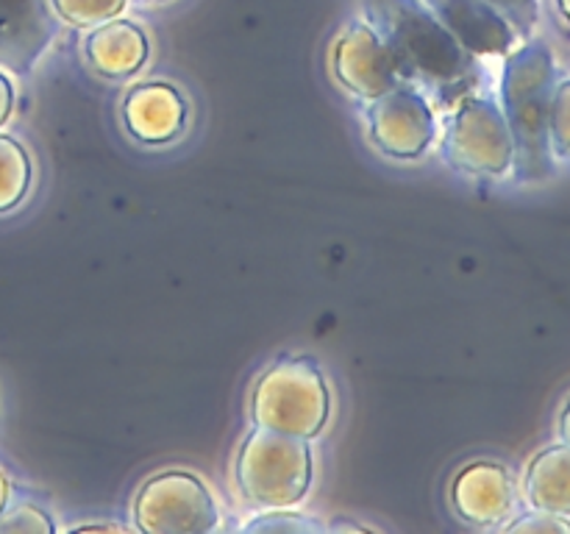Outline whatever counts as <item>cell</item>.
Here are the masks:
<instances>
[{
  "instance_id": "1",
  "label": "cell",
  "mask_w": 570,
  "mask_h": 534,
  "mask_svg": "<svg viewBox=\"0 0 570 534\" xmlns=\"http://www.w3.org/2000/svg\"><path fill=\"white\" fill-rule=\"evenodd\" d=\"M367 22L387 42L406 83L468 92L476 78V56L468 53L454 33L423 0H362Z\"/></svg>"
},
{
  "instance_id": "2",
  "label": "cell",
  "mask_w": 570,
  "mask_h": 534,
  "mask_svg": "<svg viewBox=\"0 0 570 534\" xmlns=\"http://www.w3.org/2000/svg\"><path fill=\"white\" fill-rule=\"evenodd\" d=\"M560 81L554 50L546 42H523L512 48L501 70V109L515 139L518 181H546L554 176L549 145V115L554 87Z\"/></svg>"
},
{
  "instance_id": "3",
  "label": "cell",
  "mask_w": 570,
  "mask_h": 534,
  "mask_svg": "<svg viewBox=\"0 0 570 534\" xmlns=\"http://www.w3.org/2000/svg\"><path fill=\"white\" fill-rule=\"evenodd\" d=\"M332 417V393L312 356H278L250 393V421L271 432L312 439Z\"/></svg>"
},
{
  "instance_id": "4",
  "label": "cell",
  "mask_w": 570,
  "mask_h": 534,
  "mask_svg": "<svg viewBox=\"0 0 570 534\" xmlns=\"http://www.w3.org/2000/svg\"><path fill=\"white\" fill-rule=\"evenodd\" d=\"M234 476L243 498L256 510L298 506L315 478L309 439L254 426L239 445Z\"/></svg>"
},
{
  "instance_id": "5",
  "label": "cell",
  "mask_w": 570,
  "mask_h": 534,
  "mask_svg": "<svg viewBox=\"0 0 570 534\" xmlns=\"http://www.w3.org/2000/svg\"><path fill=\"white\" fill-rule=\"evenodd\" d=\"M443 159L462 176L507 178L515 172V139L499 100L462 92L443 128Z\"/></svg>"
},
{
  "instance_id": "6",
  "label": "cell",
  "mask_w": 570,
  "mask_h": 534,
  "mask_svg": "<svg viewBox=\"0 0 570 534\" xmlns=\"http://www.w3.org/2000/svg\"><path fill=\"white\" fill-rule=\"evenodd\" d=\"M134 526L145 534H206L220 523V510L200 476L161 471L137 490L131 504Z\"/></svg>"
},
{
  "instance_id": "7",
  "label": "cell",
  "mask_w": 570,
  "mask_h": 534,
  "mask_svg": "<svg viewBox=\"0 0 570 534\" xmlns=\"http://www.w3.org/2000/svg\"><path fill=\"white\" fill-rule=\"evenodd\" d=\"M365 120L373 148L395 161L423 159L438 139V111L415 83H399L367 100Z\"/></svg>"
},
{
  "instance_id": "8",
  "label": "cell",
  "mask_w": 570,
  "mask_h": 534,
  "mask_svg": "<svg viewBox=\"0 0 570 534\" xmlns=\"http://www.w3.org/2000/svg\"><path fill=\"white\" fill-rule=\"evenodd\" d=\"M328 70L345 92L365 103L404 83L393 50L367 20H351L340 28L328 48Z\"/></svg>"
},
{
  "instance_id": "9",
  "label": "cell",
  "mask_w": 570,
  "mask_h": 534,
  "mask_svg": "<svg viewBox=\"0 0 570 534\" xmlns=\"http://www.w3.org/2000/svg\"><path fill=\"white\" fill-rule=\"evenodd\" d=\"M451 504L473 526H504L518 510L515 473L493 459L471 462L451 482Z\"/></svg>"
},
{
  "instance_id": "10",
  "label": "cell",
  "mask_w": 570,
  "mask_h": 534,
  "mask_svg": "<svg viewBox=\"0 0 570 534\" xmlns=\"http://www.w3.org/2000/svg\"><path fill=\"white\" fill-rule=\"evenodd\" d=\"M56 22L48 0H0V70L26 76L53 42Z\"/></svg>"
},
{
  "instance_id": "11",
  "label": "cell",
  "mask_w": 570,
  "mask_h": 534,
  "mask_svg": "<svg viewBox=\"0 0 570 534\" xmlns=\"http://www.w3.org/2000/svg\"><path fill=\"white\" fill-rule=\"evenodd\" d=\"M456 42L473 56H507L518 42V28L488 0H423Z\"/></svg>"
},
{
  "instance_id": "12",
  "label": "cell",
  "mask_w": 570,
  "mask_h": 534,
  "mask_svg": "<svg viewBox=\"0 0 570 534\" xmlns=\"http://www.w3.org/2000/svg\"><path fill=\"white\" fill-rule=\"evenodd\" d=\"M187 117V100L173 83H137L122 98V122L128 134L142 145H167L181 137Z\"/></svg>"
},
{
  "instance_id": "13",
  "label": "cell",
  "mask_w": 570,
  "mask_h": 534,
  "mask_svg": "<svg viewBox=\"0 0 570 534\" xmlns=\"http://www.w3.org/2000/svg\"><path fill=\"white\" fill-rule=\"evenodd\" d=\"M148 37L142 28L131 20H111L89 28L83 39V59L98 76L120 81V78L137 76L148 61Z\"/></svg>"
},
{
  "instance_id": "14",
  "label": "cell",
  "mask_w": 570,
  "mask_h": 534,
  "mask_svg": "<svg viewBox=\"0 0 570 534\" xmlns=\"http://www.w3.org/2000/svg\"><path fill=\"white\" fill-rule=\"evenodd\" d=\"M529 510L570 517V445L557 443L538 451L521 484Z\"/></svg>"
},
{
  "instance_id": "15",
  "label": "cell",
  "mask_w": 570,
  "mask_h": 534,
  "mask_svg": "<svg viewBox=\"0 0 570 534\" xmlns=\"http://www.w3.org/2000/svg\"><path fill=\"white\" fill-rule=\"evenodd\" d=\"M33 184L31 154L20 139L0 134V215L14 211L28 198Z\"/></svg>"
},
{
  "instance_id": "16",
  "label": "cell",
  "mask_w": 570,
  "mask_h": 534,
  "mask_svg": "<svg viewBox=\"0 0 570 534\" xmlns=\"http://www.w3.org/2000/svg\"><path fill=\"white\" fill-rule=\"evenodd\" d=\"M56 20L72 28H95L126 9V0H48Z\"/></svg>"
},
{
  "instance_id": "17",
  "label": "cell",
  "mask_w": 570,
  "mask_h": 534,
  "mask_svg": "<svg viewBox=\"0 0 570 534\" xmlns=\"http://www.w3.org/2000/svg\"><path fill=\"white\" fill-rule=\"evenodd\" d=\"M549 145L554 161H570V78H560L551 98Z\"/></svg>"
},
{
  "instance_id": "18",
  "label": "cell",
  "mask_w": 570,
  "mask_h": 534,
  "mask_svg": "<svg viewBox=\"0 0 570 534\" xmlns=\"http://www.w3.org/2000/svg\"><path fill=\"white\" fill-rule=\"evenodd\" d=\"M245 532H326L328 526H323L315 517L304 515V512H293V506H284V510H262V515H256L254 521L245 523Z\"/></svg>"
},
{
  "instance_id": "19",
  "label": "cell",
  "mask_w": 570,
  "mask_h": 534,
  "mask_svg": "<svg viewBox=\"0 0 570 534\" xmlns=\"http://www.w3.org/2000/svg\"><path fill=\"white\" fill-rule=\"evenodd\" d=\"M0 532H17V534H42V532H56V523L42 506H37L33 501H17L3 510L0 515Z\"/></svg>"
},
{
  "instance_id": "20",
  "label": "cell",
  "mask_w": 570,
  "mask_h": 534,
  "mask_svg": "<svg viewBox=\"0 0 570 534\" xmlns=\"http://www.w3.org/2000/svg\"><path fill=\"white\" fill-rule=\"evenodd\" d=\"M501 528L510 534H568L570 521L566 515H554V512L529 510L523 515L510 517Z\"/></svg>"
},
{
  "instance_id": "21",
  "label": "cell",
  "mask_w": 570,
  "mask_h": 534,
  "mask_svg": "<svg viewBox=\"0 0 570 534\" xmlns=\"http://www.w3.org/2000/svg\"><path fill=\"white\" fill-rule=\"evenodd\" d=\"M488 3L495 6L518 28V33L532 31L538 22V0H488Z\"/></svg>"
},
{
  "instance_id": "22",
  "label": "cell",
  "mask_w": 570,
  "mask_h": 534,
  "mask_svg": "<svg viewBox=\"0 0 570 534\" xmlns=\"http://www.w3.org/2000/svg\"><path fill=\"white\" fill-rule=\"evenodd\" d=\"M11 111H14V87H11L9 76L0 70V128L9 122Z\"/></svg>"
},
{
  "instance_id": "23",
  "label": "cell",
  "mask_w": 570,
  "mask_h": 534,
  "mask_svg": "<svg viewBox=\"0 0 570 534\" xmlns=\"http://www.w3.org/2000/svg\"><path fill=\"white\" fill-rule=\"evenodd\" d=\"M557 434H560V443L570 445V395L566 398V404H562L560 417H557Z\"/></svg>"
},
{
  "instance_id": "24",
  "label": "cell",
  "mask_w": 570,
  "mask_h": 534,
  "mask_svg": "<svg viewBox=\"0 0 570 534\" xmlns=\"http://www.w3.org/2000/svg\"><path fill=\"white\" fill-rule=\"evenodd\" d=\"M72 532H122V526L120 523L95 521V523H78V526H72Z\"/></svg>"
},
{
  "instance_id": "25",
  "label": "cell",
  "mask_w": 570,
  "mask_h": 534,
  "mask_svg": "<svg viewBox=\"0 0 570 534\" xmlns=\"http://www.w3.org/2000/svg\"><path fill=\"white\" fill-rule=\"evenodd\" d=\"M11 501V478L6 476V471L0 467V515H3V510L9 506Z\"/></svg>"
},
{
  "instance_id": "26",
  "label": "cell",
  "mask_w": 570,
  "mask_h": 534,
  "mask_svg": "<svg viewBox=\"0 0 570 534\" xmlns=\"http://www.w3.org/2000/svg\"><path fill=\"white\" fill-rule=\"evenodd\" d=\"M557 9H560V17L570 26V0H557Z\"/></svg>"
},
{
  "instance_id": "27",
  "label": "cell",
  "mask_w": 570,
  "mask_h": 534,
  "mask_svg": "<svg viewBox=\"0 0 570 534\" xmlns=\"http://www.w3.org/2000/svg\"><path fill=\"white\" fill-rule=\"evenodd\" d=\"M139 3H150V0H139Z\"/></svg>"
}]
</instances>
